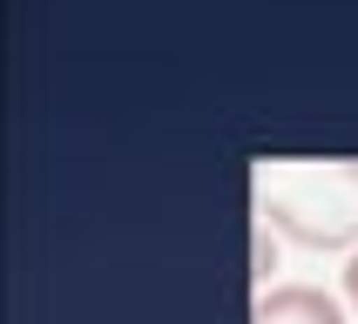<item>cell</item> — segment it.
Returning <instances> with one entry per match:
<instances>
[{
  "instance_id": "obj_2",
  "label": "cell",
  "mask_w": 358,
  "mask_h": 324,
  "mask_svg": "<svg viewBox=\"0 0 358 324\" xmlns=\"http://www.w3.org/2000/svg\"><path fill=\"white\" fill-rule=\"evenodd\" d=\"M250 324H345L338 297H324L318 284H278V290H264Z\"/></svg>"
},
{
  "instance_id": "obj_3",
  "label": "cell",
  "mask_w": 358,
  "mask_h": 324,
  "mask_svg": "<svg viewBox=\"0 0 358 324\" xmlns=\"http://www.w3.org/2000/svg\"><path fill=\"white\" fill-rule=\"evenodd\" d=\"M345 297H352V311H358V250H352V263H345Z\"/></svg>"
},
{
  "instance_id": "obj_1",
  "label": "cell",
  "mask_w": 358,
  "mask_h": 324,
  "mask_svg": "<svg viewBox=\"0 0 358 324\" xmlns=\"http://www.w3.org/2000/svg\"><path fill=\"white\" fill-rule=\"evenodd\" d=\"M264 216L298 243L338 250L358 237V162H304L284 169L278 189H264Z\"/></svg>"
}]
</instances>
